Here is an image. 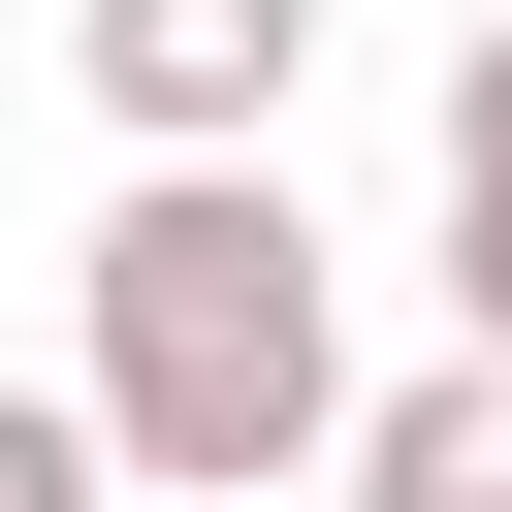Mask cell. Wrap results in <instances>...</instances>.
<instances>
[{"label":"cell","mask_w":512,"mask_h":512,"mask_svg":"<svg viewBox=\"0 0 512 512\" xmlns=\"http://www.w3.org/2000/svg\"><path fill=\"white\" fill-rule=\"evenodd\" d=\"M64 384H96V448L160 480V512H256V480H320L352 448V288H320V224H288V128H224V160H128V224L64 256Z\"/></svg>","instance_id":"6da1fadb"},{"label":"cell","mask_w":512,"mask_h":512,"mask_svg":"<svg viewBox=\"0 0 512 512\" xmlns=\"http://www.w3.org/2000/svg\"><path fill=\"white\" fill-rule=\"evenodd\" d=\"M64 64H96V128H128V160H224V128H288L320 0H64Z\"/></svg>","instance_id":"7a4b0ae2"},{"label":"cell","mask_w":512,"mask_h":512,"mask_svg":"<svg viewBox=\"0 0 512 512\" xmlns=\"http://www.w3.org/2000/svg\"><path fill=\"white\" fill-rule=\"evenodd\" d=\"M352 512H512V352H448V384H352V448H320Z\"/></svg>","instance_id":"3957f363"},{"label":"cell","mask_w":512,"mask_h":512,"mask_svg":"<svg viewBox=\"0 0 512 512\" xmlns=\"http://www.w3.org/2000/svg\"><path fill=\"white\" fill-rule=\"evenodd\" d=\"M128 448H96V384H0V512H96Z\"/></svg>","instance_id":"277c9868"},{"label":"cell","mask_w":512,"mask_h":512,"mask_svg":"<svg viewBox=\"0 0 512 512\" xmlns=\"http://www.w3.org/2000/svg\"><path fill=\"white\" fill-rule=\"evenodd\" d=\"M448 192H512V0L448 32Z\"/></svg>","instance_id":"5b68a950"},{"label":"cell","mask_w":512,"mask_h":512,"mask_svg":"<svg viewBox=\"0 0 512 512\" xmlns=\"http://www.w3.org/2000/svg\"><path fill=\"white\" fill-rule=\"evenodd\" d=\"M448 320H480V352H512V192H448Z\"/></svg>","instance_id":"8992f818"}]
</instances>
